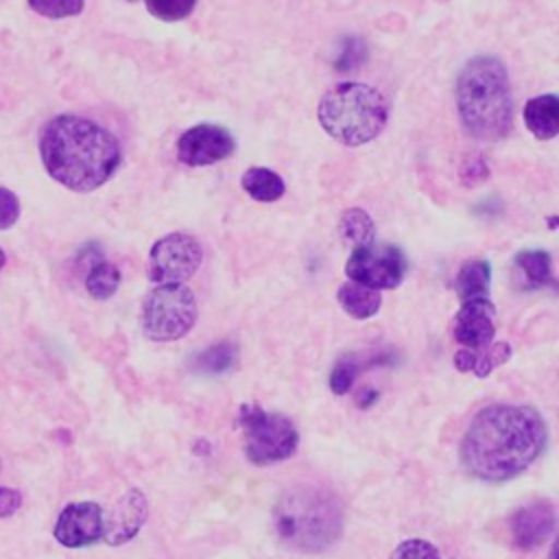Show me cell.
Listing matches in <instances>:
<instances>
[{"label": "cell", "instance_id": "cell-17", "mask_svg": "<svg viewBox=\"0 0 559 559\" xmlns=\"http://www.w3.org/2000/svg\"><path fill=\"white\" fill-rule=\"evenodd\" d=\"M240 183H242V190L253 201H260V203H273L280 197H284V192H286L284 179L275 170L264 168V166L247 168L240 177Z\"/></svg>", "mask_w": 559, "mask_h": 559}, {"label": "cell", "instance_id": "cell-25", "mask_svg": "<svg viewBox=\"0 0 559 559\" xmlns=\"http://www.w3.org/2000/svg\"><path fill=\"white\" fill-rule=\"evenodd\" d=\"M199 0H144L148 13L162 22L186 20Z\"/></svg>", "mask_w": 559, "mask_h": 559}, {"label": "cell", "instance_id": "cell-10", "mask_svg": "<svg viewBox=\"0 0 559 559\" xmlns=\"http://www.w3.org/2000/svg\"><path fill=\"white\" fill-rule=\"evenodd\" d=\"M236 148L234 135L221 127L201 122L186 129L177 140V157L186 166H210L229 157Z\"/></svg>", "mask_w": 559, "mask_h": 559}, {"label": "cell", "instance_id": "cell-19", "mask_svg": "<svg viewBox=\"0 0 559 559\" xmlns=\"http://www.w3.org/2000/svg\"><path fill=\"white\" fill-rule=\"evenodd\" d=\"M491 282V264L487 260H465L456 273L454 290L461 301L485 297Z\"/></svg>", "mask_w": 559, "mask_h": 559}, {"label": "cell", "instance_id": "cell-16", "mask_svg": "<svg viewBox=\"0 0 559 559\" xmlns=\"http://www.w3.org/2000/svg\"><path fill=\"white\" fill-rule=\"evenodd\" d=\"M509 358H511V345L504 341H498V343H489L483 349H465V347L459 349L454 354V367L463 373L472 371L478 378H485L496 367L504 365Z\"/></svg>", "mask_w": 559, "mask_h": 559}, {"label": "cell", "instance_id": "cell-31", "mask_svg": "<svg viewBox=\"0 0 559 559\" xmlns=\"http://www.w3.org/2000/svg\"><path fill=\"white\" fill-rule=\"evenodd\" d=\"M129 2H138V0H129Z\"/></svg>", "mask_w": 559, "mask_h": 559}, {"label": "cell", "instance_id": "cell-22", "mask_svg": "<svg viewBox=\"0 0 559 559\" xmlns=\"http://www.w3.org/2000/svg\"><path fill=\"white\" fill-rule=\"evenodd\" d=\"M236 362H238V347L234 343L223 341L199 352L192 360V369L205 376H218L234 369Z\"/></svg>", "mask_w": 559, "mask_h": 559}, {"label": "cell", "instance_id": "cell-23", "mask_svg": "<svg viewBox=\"0 0 559 559\" xmlns=\"http://www.w3.org/2000/svg\"><path fill=\"white\" fill-rule=\"evenodd\" d=\"M338 231L345 242H352V247H362L376 240V225L371 216L360 207H349L341 214Z\"/></svg>", "mask_w": 559, "mask_h": 559}, {"label": "cell", "instance_id": "cell-13", "mask_svg": "<svg viewBox=\"0 0 559 559\" xmlns=\"http://www.w3.org/2000/svg\"><path fill=\"white\" fill-rule=\"evenodd\" d=\"M454 341L465 349H483L496 336V308L487 297L461 301L452 323Z\"/></svg>", "mask_w": 559, "mask_h": 559}, {"label": "cell", "instance_id": "cell-15", "mask_svg": "<svg viewBox=\"0 0 559 559\" xmlns=\"http://www.w3.org/2000/svg\"><path fill=\"white\" fill-rule=\"evenodd\" d=\"M524 124L537 140H552L559 131V98L555 94L528 98L524 105Z\"/></svg>", "mask_w": 559, "mask_h": 559}, {"label": "cell", "instance_id": "cell-21", "mask_svg": "<svg viewBox=\"0 0 559 559\" xmlns=\"http://www.w3.org/2000/svg\"><path fill=\"white\" fill-rule=\"evenodd\" d=\"M120 286V271L116 264H111L109 260H105L103 255H96L85 273V288L87 293L98 299L105 301L109 299Z\"/></svg>", "mask_w": 559, "mask_h": 559}, {"label": "cell", "instance_id": "cell-24", "mask_svg": "<svg viewBox=\"0 0 559 559\" xmlns=\"http://www.w3.org/2000/svg\"><path fill=\"white\" fill-rule=\"evenodd\" d=\"M360 371V362L356 356H343L334 362L332 371H330V389L334 395H345L349 393V389L356 382V376Z\"/></svg>", "mask_w": 559, "mask_h": 559}, {"label": "cell", "instance_id": "cell-27", "mask_svg": "<svg viewBox=\"0 0 559 559\" xmlns=\"http://www.w3.org/2000/svg\"><path fill=\"white\" fill-rule=\"evenodd\" d=\"M391 559H441L437 546H432L428 539L411 537L404 539L393 552Z\"/></svg>", "mask_w": 559, "mask_h": 559}, {"label": "cell", "instance_id": "cell-5", "mask_svg": "<svg viewBox=\"0 0 559 559\" xmlns=\"http://www.w3.org/2000/svg\"><path fill=\"white\" fill-rule=\"evenodd\" d=\"M317 116L330 138L345 146H360L386 127L389 107L376 87L347 81L321 96Z\"/></svg>", "mask_w": 559, "mask_h": 559}, {"label": "cell", "instance_id": "cell-28", "mask_svg": "<svg viewBox=\"0 0 559 559\" xmlns=\"http://www.w3.org/2000/svg\"><path fill=\"white\" fill-rule=\"evenodd\" d=\"M20 218V199L9 188L0 186V231L13 227Z\"/></svg>", "mask_w": 559, "mask_h": 559}, {"label": "cell", "instance_id": "cell-8", "mask_svg": "<svg viewBox=\"0 0 559 559\" xmlns=\"http://www.w3.org/2000/svg\"><path fill=\"white\" fill-rule=\"evenodd\" d=\"M408 271L404 251L391 242H369L354 247L347 262L345 275L349 282L367 286L371 290H393L402 284Z\"/></svg>", "mask_w": 559, "mask_h": 559}, {"label": "cell", "instance_id": "cell-7", "mask_svg": "<svg viewBox=\"0 0 559 559\" xmlns=\"http://www.w3.org/2000/svg\"><path fill=\"white\" fill-rule=\"evenodd\" d=\"M142 330L151 341L186 336L197 323V299L186 284H155L142 304Z\"/></svg>", "mask_w": 559, "mask_h": 559}, {"label": "cell", "instance_id": "cell-3", "mask_svg": "<svg viewBox=\"0 0 559 559\" xmlns=\"http://www.w3.org/2000/svg\"><path fill=\"white\" fill-rule=\"evenodd\" d=\"M456 111L465 131L485 142L502 140L513 129L509 72L493 55L472 57L456 76Z\"/></svg>", "mask_w": 559, "mask_h": 559}, {"label": "cell", "instance_id": "cell-11", "mask_svg": "<svg viewBox=\"0 0 559 559\" xmlns=\"http://www.w3.org/2000/svg\"><path fill=\"white\" fill-rule=\"evenodd\" d=\"M105 511L98 502H70L57 515L52 535L66 548H83L103 539Z\"/></svg>", "mask_w": 559, "mask_h": 559}, {"label": "cell", "instance_id": "cell-14", "mask_svg": "<svg viewBox=\"0 0 559 559\" xmlns=\"http://www.w3.org/2000/svg\"><path fill=\"white\" fill-rule=\"evenodd\" d=\"M146 518H148V500L140 489L131 487L118 498V502L109 509V513H105L103 539L109 546L127 544L138 535Z\"/></svg>", "mask_w": 559, "mask_h": 559}, {"label": "cell", "instance_id": "cell-4", "mask_svg": "<svg viewBox=\"0 0 559 559\" xmlns=\"http://www.w3.org/2000/svg\"><path fill=\"white\" fill-rule=\"evenodd\" d=\"M345 524L341 498L314 485L286 489L273 507V531L280 544L314 555L338 542Z\"/></svg>", "mask_w": 559, "mask_h": 559}, {"label": "cell", "instance_id": "cell-1", "mask_svg": "<svg viewBox=\"0 0 559 559\" xmlns=\"http://www.w3.org/2000/svg\"><path fill=\"white\" fill-rule=\"evenodd\" d=\"M548 426L539 411L491 404L469 421L461 441L463 467L485 483H504L528 469L546 450Z\"/></svg>", "mask_w": 559, "mask_h": 559}, {"label": "cell", "instance_id": "cell-9", "mask_svg": "<svg viewBox=\"0 0 559 559\" xmlns=\"http://www.w3.org/2000/svg\"><path fill=\"white\" fill-rule=\"evenodd\" d=\"M203 260L201 242L183 231L166 234L148 251V277L155 284H183Z\"/></svg>", "mask_w": 559, "mask_h": 559}, {"label": "cell", "instance_id": "cell-30", "mask_svg": "<svg viewBox=\"0 0 559 559\" xmlns=\"http://www.w3.org/2000/svg\"><path fill=\"white\" fill-rule=\"evenodd\" d=\"M7 264V255H4V251L0 249V271H2V266Z\"/></svg>", "mask_w": 559, "mask_h": 559}, {"label": "cell", "instance_id": "cell-2", "mask_svg": "<svg viewBox=\"0 0 559 559\" xmlns=\"http://www.w3.org/2000/svg\"><path fill=\"white\" fill-rule=\"evenodd\" d=\"M39 157L46 173L63 188L92 192L114 177L122 151L103 124L76 114H59L41 127Z\"/></svg>", "mask_w": 559, "mask_h": 559}, {"label": "cell", "instance_id": "cell-20", "mask_svg": "<svg viewBox=\"0 0 559 559\" xmlns=\"http://www.w3.org/2000/svg\"><path fill=\"white\" fill-rule=\"evenodd\" d=\"M518 273L524 275V282L528 288H542V286H552L555 277H552V260L548 251L542 249H526L520 251L513 260Z\"/></svg>", "mask_w": 559, "mask_h": 559}, {"label": "cell", "instance_id": "cell-12", "mask_svg": "<svg viewBox=\"0 0 559 559\" xmlns=\"http://www.w3.org/2000/svg\"><path fill=\"white\" fill-rule=\"evenodd\" d=\"M555 526L557 513L550 500H533L520 507L509 520L511 539L520 550H535L544 546L555 533Z\"/></svg>", "mask_w": 559, "mask_h": 559}, {"label": "cell", "instance_id": "cell-6", "mask_svg": "<svg viewBox=\"0 0 559 559\" xmlns=\"http://www.w3.org/2000/svg\"><path fill=\"white\" fill-rule=\"evenodd\" d=\"M238 424L242 428L245 454L253 465H273L295 454L299 445V432L282 413H271L258 404H242L238 411Z\"/></svg>", "mask_w": 559, "mask_h": 559}, {"label": "cell", "instance_id": "cell-18", "mask_svg": "<svg viewBox=\"0 0 559 559\" xmlns=\"http://www.w3.org/2000/svg\"><path fill=\"white\" fill-rule=\"evenodd\" d=\"M336 299H338L341 308L354 319H371L373 314H378V310L382 306V297L378 290H371L356 282L341 284Z\"/></svg>", "mask_w": 559, "mask_h": 559}, {"label": "cell", "instance_id": "cell-26", "mask_svg": "<svg viewBox=\"0 0 559 559\" xmlns=\"http://www.w3.org/2000/svg\"><path fill=\"white\" fill-rule=\"evenodd\" d=\"M28 7L50 20H63L83 13L85 0H26Z\"/></svg>", "mask_w": 559, "mask_h": 559}, {"label": "cell", "instance_id": "cell-29", "mask_svg": "<svg viewBox=\"0 0 559 559\" xmlns=\"http://www.w3.org/2000/svg\"><path fill=\"white\" fill-rule=\"evenodd\" d=\"M22 507V493L15 487H0V518H11Z\"/></svg>", "mask_w": 559, "mask_h": 559}]
</instances>
